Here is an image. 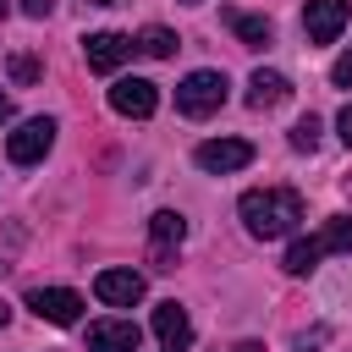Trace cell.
I'll list each match as a JSON object with an SVG mask.
<instances>
[{
    "instance_id": "cell-1",
    "label": "cell",
    "mask_w": 352,
    "mask_h": 352,
    "mask_svg": "<svg viewBox=\"0 0 352 352\" xmlns=\"http://www.w3.org/2000/svg\"><path fill=\"white\" fill-rule=\"evenodd\" d=\"M236 214H242V226H248L253 236L275 242V236H292V231H297V220H302V198H297L292 187H253V192H242Z\"/></svg>"
},
{
    "instance_id": "cell-2",
    "label": "cell",
    "mask_w": 352,
    "mask_h": 352,
    "mask_svg": "<svg viewBox=\"0 0 352 352\" xmlns=\"http://www.w3.org/2000/svg\"><path fill=\"white\" fill-rule=\"evenodd\" d=\"M324 253H352V214H336V220H324L314 236H297V242L286 248V275H308Z\"/></svg>"
},
{
    "instance_id": "cell-3",
    "label": "cell",
    "mask_w": 352,
    "mask_h": 352,
    "mask_svg": "<svg viewBox=\"0 0 352 352\" xmlns=\"http://www.w3.org/2000/svg\"><path fill=\"white\" fill-rule=\"evenodd\" d=\"M220 104H226V72H187V77H182V88H176V110H182V116L204 121V116H214Z\"/></svg>"
},
{
    "instance_id": "cell-4",
    "label": "cell",
    "mask_w": 352,
    "mask_h": 352,
    "mask_svg": "<svg viewBox=\"0 0 352 352\" xmlns=\"http://www.w3.org/2000/svg\"><path fill=\"white\" fill-rule=\"evenodd\" d=\"M50 143H55V121L50 116H33V121H22L6 138V154H11V165H38L50 154Z\"/></svg>"
},
{
    "instance_id": "cell-5",
    "label": "cell",
    "mask_w": 352,
    "mask_h": 352,
    "mask_svg": "<svg viewBox=\"0 0 352 352\" xmlns=\"http://www.w3.org/2000/svg\"><path fill=\"white\" fill-rule=\"evenodd\" d=\"M346 16H352V0H308V11H302L308 44H336L341 28H346Z\"/></svg>"
},
{
    "instance_id": "cell-6",
    "label": "cell",
    "mask_w": 352,
    "mask_h": 352,
    "mask_svg": "<svg viewBox=\"0 0 352 352\" xmlns=\"http://www.w3.org/2000/svg\"><path fill=\"white\" fill-rule=\"evenodd\" d=\"M28 308H33L38 319H50V324H77V319H82V297L66 292V286H33V292H28Z\"/></svg>"
},
{
    "instance_id": "cell-7",
    "label": "cell",
    "mask_w": 352,
    "mask_h": 352,
    "mask_svg": "<svg viewBox=\"0 0 352 352\" xmlns=\"http://www.w3.org/2000/svg\"><path fill=\"white\" fill-rule=\"evenodd\" d=\"M198 170H214V176H226V170H242L248 160H253V143H242V138H209V143H198Z\"/></svg>"
},
{
    "instance_id": "cell-8",
    "label": "cell",
    "mask_w": 352,
    "mask_h": 352,
    "mask_svg": "<svg viewBox=\"0 0 352 352\" xmlns=\"http://www.w3.org/2000/svg\"><path fill=\"white\" fill-rule=\"evenodd\" d=\"M154 104H160V94H154L148 77H121V82L110 88V110H116V116L143 121V116H154Z\"/></svg>"
},
{
    "instance_id": "cell-9",
    "label": "cell",
    "mask_w": 352,
    "mask_h": 352,
    "mask_svg": "<svg viewBox=\"0 0 352 352\" xmlns=\"http://www.w3.org/2000/svg\"><path fill=\"white\" fill-rule=\"evenodd\" d=\"M94 297L110 302V308H132V302H143V275L138 270H99L94 275Z\"/></svg>"
},
{
    "instance_id": "cell-10",
    "label": "cell",
    "mask_w": 352,
    "mask_h": 352,
    "mask_svg": "<svg viewBox=\"0 0 352 352\" xmlns=\"http://www.w3.org/2000/svg\"><path fill=\"white\" fill-rule=\"evenodd\" d=\"M154 341H160V352H187L192 346V319H187L182 302H160L154 308Z\"/></svg>"
},
{
    "instance_id": "cell-11",
    "label": "cell",
    "mask_w": 352,
    "mask_h": 352,
    "mask_svg": "<svg viewBox=\"0 0 352 352\" xmlns=\"http://www.w3.org/2000/svg\"><path fill=\"white\" fill-rule=\"evenodd\" d=\"M132 50H138V44H132L126 33H110V28H104V33H88V38H82L88 72H116V66H121V60H126Z\"/></svg>"
},
{
    "instance_id": "cell-12",
    "label": "cell",
    "mask_w": 352,
    "mask_h": 352,
    "mask_svg": "<svg viewBox=\"0 0 352 352\" xmlns=\"http://www.w3.org/2000/svg\"><path fill=\"white\" fill-rule=\"evenodd\" d=\"M143 336L132 319H94L88 324V352H138Z\"/></svg>"
},
{
    "instance_id": "cell-13",
    "label": "cell",
    "mask_w": 352,
    "mask_h": 352,
    "mask_svg": "<svg viewBox=\"0 0 352 352\" xmlns=\"http://www.w3.org/2000/svg\"><path fill=\"white\" fill-rule=\"evenodd\" d=\"M286 99H292V82H286L280 72H264V66H258V72L248 77V104H253V110H275V104H286Z\"/></svg>"
},
{
    "instance_id": "cell-14",
    "label": "cell",
    "mask_w": 352,
    "mask_h": 352,
    "mask_svg": "<svg viewBox=\"0 0 352 352\" xmlns=\"http://www.w3.org/2000/svg\"><path fill=\"white\" fill-rule=\"evenodd\" d=\"M148 236H154V258H160V270H170L165 258H170V248H182V236H187V220H182L176 209H160V214L148 220Z\"/></svg>"
},
{
    "instance_id": "cell-15",
    "label": "cell",
    "mask_w": 352,
    "mask_h": 352,
    "mask_svg": "<svg viewBox=\"0 0 352 352\" xmlns=\"http://www.w3.org/2000/svg\"><path fill=\"white\" fill-rule=\"evenodd\" d=\"M226 28L242 38V44H253V50H264L270 38H275V28H270V16H253V11H226Z\"/></svg>"
},
{
    "instance_id": "cell-16",
    "label": "cell",
    "mask_w": 352,
    "mask_h": 352,
    "mask_svg": "<svg viewBox=\"0 0 352 352\" xmlns=\"http://www.w3.org/2000/svg\"><path fill=\"white\" fill-rule=\"evenodd\" d=\"M132 44H138V55H148V60H165V55H176V33H170V28H143Z\"/></svg>"
},
{
    "instance_id": "cell-17",
    "label": "cell",
    "mask_w": 352,
    "mask_h": 352,
    "mask_svg": "<svg viewBox=\"0 0 352 352\" xmlns=\"http://www.w3.org/2000/svg\"><path fill=\"white\" fill-rule=\"evenodd\" d=\"M292 148H302V154L319 148V116H302V121L292 126Z\"/></svg>"
},
{
    "instance_id": "cell-18",
    "label": "cell",
    "mask_w": 352,
    "mask_h": 352,
    "mask_svg": "<svg viewBox=\"0 0 352 352\" xmlns=\"http://www.w3.org/2000/svg\"><path fill=\"white\" fill-rule=\"evenodd\" d=\"M38 77V60L33 55H11V82H33Z\"/></svg>"
},
{
    "instance_id": "cell-19",
    "label": "cell",
    "mask_w": 352,
    "mask_h": 352,
    "mask_svg": "<svg viewBox=\"0 0 352 352\" xmlns=\"http://www.w3.org/2000/svg\"><path fill=\"white\" fill-rule=\"evenodd\" d=\"M330 82H336V88H352V50H346V55L330 66Z\"/></svg>"
},
{
    "instance_id": "cell-20",
    "label": "cell",
    "mask_w": 352,
    "mask_h": 352,
    "mask_svg": "<svg viewBox=\"0 0 352 352\" xmlns=\"http://www.w3.org/2000/svg\"><path fill=\"white\" fill-rule=\"evenodd\" d=\"M22 11H28V16H33V22H44V16H50V11H55V0H22Z\"/></svg>"
},
{
    "instance_id": "cell-21",
    "label": "cell",
    "mask_w": 352,
    "mask_h": 352,
    "mask_svg": "<svg viewBox=\"0 0 352 352\" xmlns=\"http://www.w3.org/2000/svg\"><path fill=\"white\" fill-rule=\"evenodd\" d=\"M336 132H341V143H346V148H352V104H346V110H341V116H336Z\"/></svg>"
},
{
    "instance_id": "cell-22",
    "label": "cell",
    "mask_w": 352,
    "mask_h": 352,
    "mask_svg": "<svg viewBox=\"0 0 352 352\" xmlns=\"http://www.w3.org/2000/svg\"><path fill=\"white\" fill-rule=\"evenodd\" d=\"M319 341H330V330H324V324H319V330H308V336H297V346H302V352H308V346H319Z\"/></svg>"
},
{
    "instance_id": "cell-23",
    "label": "cell",
    "mask_w": 352,
    "mask_h": 352,
    "mask_svg": "<svg viewBox=\"0 0 352 352\" xmlns=\"http://www.w3.org/2000/svg\"><path fill=\"white\" fill-rule=\"evenodd\" d=\"M11 121V94H0V126Z\"/></svg>"
},
{
    "instance_id": "cell-24",
    "label": "cell",
    "mask_w": 352,
    "mask_h": 352,
    "mask_svg": "<svg viewBox=\"0 0 352 352\" xmlns=\"http://www.w3.org/2000/svg\"><path fill=\"white\" fill-rule=\"evenodd\" d=\"M231 352H264V346H258V341H236Z\"/></svg>"
},
{
    "instance_id": "cell-25",
    "label": "cell",
    "mask_w": 352,
    "mask_h": 352,
    "mask_svg": "<svg viewBox=\"0 0 352 352\" xmlns=\"http://www.w3.org/2000/svg\"><path fill=\"white\" fill-rule=\"evenodd\" d=\"M6 324H11V308H6V302H0V330H6Z\"/></svg>"
},
{
    "instance_id": "cell-26",
    "label": "cell",
    "mask_w": 352,
    "mask_h": 352,
    "mask_svg": "<svg viewBox=\"0 0 352 352\" xmlns=\"http://www.w3.org/2000/svg\"><path fill=\"white\" fill-rule=\"evenodd\" d=\"M88 6H116V0H88Z\"/></svg>"
},
{
    "instance_id": "cell-27",
    "label": "cell",
    "mask_w": 352,
    "mask_h": 352,
    "mask_svg": "<svg viewBox=\"0 0 352 352\" xmlns=\"http://www.w3.org/2000/svg\"><path fill=\"white\" fill-rule=\"evenodd\" d=\"M0 16H6V0H0Z\"/></svg>"
},
{
    "instance_id": "cell-28",
    "label": "cell",
    "mask_w": 352,
    "mask_h": 352,
    "mask_svg": "<svg viewBox=\"0 0 352 352\" xmlns=\"http://www.w3.org/2000/svg\"><path fill=\"white\" fill-rule=\"evenodd\" d=\"M187 6H198V0H187Z\"/></svg>"
}]
</instances>
